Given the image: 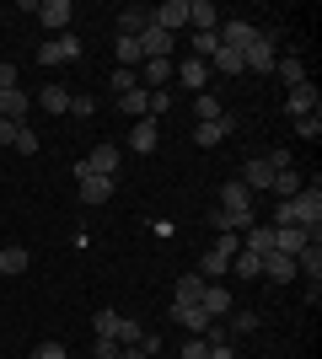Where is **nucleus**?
<instances>
[{
  "mask_svg": "<svg viewBox=\"0 0 322 359\" xmlns=\"http://www.w3.org/2000/svg\"><path fill=\"white\" fill-rule=\"evenodd\" d=\"M263 161L274 166V172H290V166H295V156H290V150H285V145H274V150H269V156H263Z\"/></svg>",
  "mask_w": 322,
  "mask_h": 359,
  "instance_id": "39",
  "label": "nucleus"
},
{
  "mask_svg": "<svg viewBox=\"0 0 322 359\" xmlns=\"http://www.w3.org/2000/svg\"><path fill=\"white\" fill-rule=\"evenodd\" d=\"M236 182H242L247 194L258 198V194H269V188H274V166L263 161V156H253V161H247V166H242V177H236Z\"/></svg>",
  "mask_w": 322,
  "mask_h": 359,
  "instance_id": "5",
  "label": "nucleus"
},
{
  "mask_svg": "<svg viewBox=\"0 0 322 359\" xmlns=\"http://www.w3.org/2000/svg\"><path fill=\"white\" fill-rule=\"evenodd\" d=\"M226 135H231V113L220 123H194V145H220Z\"/></svg>",
  "mask_w": 322,
  "mask_h": 359,
  "instance_id": "24",
  "label": "nucleus"
},
{
  "mask_svg": "<svg viewBox=\"0 0 322 359\" xmlns=\"http://www.w3.org/2000/svg\"><path fill=\"white\" fill-rule=\"evenodd\" d=\"M27 247H0V273H27Z\"/></svg>",
  "mask_w": 322,
  "mask_h": 359,
  "instance_id": "31",
  "label": "nucleus"
},
{
  "mask_svg": "<svg viewBox=\"0 0 322 359\" xmlns=\"http://www.w3.org/2000/svg\"><path fill=\"white\" fill-rule=\"evenodd\" d=\"M194 113H199V123H220V118H226L220 97H210V91H199V97H194Z\"/></svg>",
  "mask_w": 322,
  "mask_h": 359,
  "instance_id": "28",
  "label": "nucleus"
},
{
  "mask_svg": "<svg viewBox=\"0 0 322 359\" xmlns=\"http://www.w3.org/2000/svg\"><path fill=\"white\" fill-rule=\"evenodd\" d=\"M54 43H60V60H65V65H70V60H81V38H76V32H60Z\"/></svg>",
  "mask_w": 322,
  "mask_h": 359,
  "instance_id": "37",
  "label": "nucleus"
},
{
  "mask_svg": "<svg viewBox=\"0 0 322 359\" xmlns=\"http://www.w3.org/2000/svg\"><path fill=\"white\" fill-rule=\"evenodd\" d=\"M295 273H307V279H322V247H317V236L295 252Z\"/></svg>",
  "mask_w": 322,
  "mask_h": 359,
  "instance_id": "19",
  "label": "nucleus"
},
{
  "mask_svg": "<svg viewBox=\"0 0 322 359\" xmlns=\"http://www.w3.org/2000/svg\"><path fill=\"white\" fill-rule=\"evenodd\" d=\"M177 75L172 60H145V91H167V81Z\"/></svg>",
  "mask_w": 322,
  "mask_h": 359,
  "instance_id": "20",
  "label": "nucleus"
},
{
  "mask_svg": "<svg viewBox=\"0 0 322 359\" xmlns=\"http://www.w3.org/2000/svg\"><path fill=\"white\" fill-rule=\"evenodd\" d=\"M285 113H295V118H307V113H317V86H311V81L290 86V97H285Z\"/></svg>",
  "mask_w": 322,
  "mask_h": 359,
  "instance_id": "12",
  "label": "nucleus"
},
{
  "mask_svg": "<svg viewBox=\"0 0 322 359\" xmlns=\"http://www.w3.org/2000/svg\"><path fill=\"white\" fill-rule=\"evenodd\" d=\"M172 322H183L188 332H204V327H210V316H204L199 306H172Z\"/></svg>",
  "mask_w": 322,
  "mask_h": 359,
  "instance_id": "32",
  "label": "nucleus"
},
{
  "mask_svg": "<svg viewBox=\"0 0 322 359\" xmlns=\"http://www.w3.org/2000/svg\"><path fill=\"white\" fill-rule=\"evenodd\" d=\"M263 273H269L274 285H290V279H295V257H285V252H269V257H263Z\"/></svg>",
  "mask_w": 322,
  "mask_h": 359,
  "instance_id": "21",
  "label": "nucleus"
},
{
  "mask_svg": "<svg viewBox=\"0 0 322 359\" xmlns=\"http://www.w3.org/2000/svg\"><path fill=\"white\" fill-rule=\"evenodd\" d=\"M274 38H269V32H258V38H253V43L242 48V70H258V75H269L274 70Z\"/></svg>",
  "mask_w": 322,
  "mask_h": 359,
  "instance_id": "2",
  "label": "nucleus"
},
{
  "mask_svg": "<svg viewBox=\"0 0 322 359\" xmlns=\"http://www.w3.org/2000/svg\"><path fill=\"white\" fill-rule=\"evenodd\" d=\"M151 22H156L161 32H172V38H177V32L188 27V0H161V6L151 11Z\"/></svg>",
  "mask_w": 322,
  "mask_h": 359,
  "instance_id": "6",
  "label": "nucleus"
},
{
  "mask_svg": "<svg viewBox=\"0 0 322 359\" xmlns=\"http://www.w3.org/2000/svg\"><path fill=\"white\" fill-rule=\"evenodd\" d=\"M311 241V231H301V225H274V252H285V257H295L301 247Z\"/></svg>",
  "mask_w": 322,
  "mask_h": 359,
  "instance_id": "13",
  "label": "nucleus"
},
{
  "mask_svg": "<svg viewBox=\"0 0 322 359\" xmlns=\"http://www.w3.org/2000/svg\"><path fill=\"white\" fill-rule=\"evenodd\" d=\"M119 359H151V354H145L140 344H129V348H119Z\"/></svg>",
  "mask_w": 322,
  "mask_h": 359,
  "instance_id": "48",
  "label": "nucleus"
},
{
  "mask_svg": "<svg viewBox=\"0 0 322 359\" xmlns=\"http://www.w3.org/2000/svg\"><path fill=\"white\" fill-rule=\"evenodd\" d=\"M220 48V32H194V60H210Z\"/></svg>",
  "mask_w": 322,
  "mask_h": 359,
  "instance_id": "36",
  "label": "nucleus"
},
{
  "mask_svg": "<svg viewBox=\"0 0 322 359\" xmlns=\"http://www.w3.org/2000/svg\"><path fill=\"white\" fill-rule=\"evenodd\" d=\"M129 150H140V156H151L156 145H161V123L156 118H135V129H129V140H123Z\"/></svg>",
  "mask_w": 322,
  "mask_h": 359,
  "instance_id": "8",
  "label": "nucleus"
},
{
  "mask_svg": "<svg viewBox=\"0 0 322 359\" xmlns=\"http://www.w3.org/2000/svg\"><path fill=\"white\" fill-rule=\"evenodd\" d=\"M32 359H65V344H38V348H32Z\"/></svg>",
  "mask_w": 322,
  "mask_h": 359,
  "instance_id": "47",
  "label": "nucleus"
},
{
  "mask_svg": "<svg viewBox=\"0 0 322 359\" xmlns=\"http://www.w3.org/2000/svg\"><path fill=\"white\" fill-rule=\"evenodd\" d=\"M151 27V6H123L119 11V38H140Z\"/></svg>",
  "mask_w": 322,
  "mask_h": 359,
  "instance_id": "11",
  "label": "nucleus"
},
{
  "mask_svg": "<svg viewBox=\"0 0 322 359\" xmlns=\"http://www.w3.org/2000/svg\"><path fill=\"white\" fill-rule=\"evenodd\" d=\"M119 332V311H97V338H113Z\"/></svg>",
  "mask_w": 322,
  "mask_h": 359,
  "instance_id": "42",
  "label": "nucleus"
},
{
  "mask_svg": "<svg viewBox=\"0 0 322 359\" xmlns=\"http://www.w3.org/2000/svg\"><path fill=\"white\" fill-rule=\"evenodd\" d=\"M140 338H145V332H140V322H135V316H119V332H113V344H119V348H129V344H140Z\"/></svg>",
  "mask_w": 322,
  "mask_h": 359,
  "instance_id": "33",
  "label": "nucleus"
},
{
  "mask_svg": "<svg viewBox=\"0 0 322 359\" xmlns=\"http://www.w3.org/2000/svg\"><path fill=\"white\" fill-rule=\"evenodd\" d=\"M177 75H183V86H188V91H204V81H210V65L188 54V60L177 65Z\"/></svg>",
  "mask_w": 322,
  "mask_h": 359,
  "instance_id": "22",
  "label": "nucleus"
},
{
  "mask_svg": "<svg viewBox=\"0 0 322 359\" xmlns=\"http://www.w3.org/2000/svg\"><path fill=\"white\" fill-rule=\"evenodd\" d=\"M76 182H81V204H107L113 198V177L86 172V161H76Z\"/></svg>",
  "mask_w": 322,
  "mask_h": 359,
  "instance_id": "3",
  "label": "nucleus"
},
{
  "mask_svg": "<svg viewBox=\"0 0 322 359\" xmlns=\"http://www.w3.org/2000/svg\"><path fill=\"white\" fill-rule=\"evenodd\" d=\"M11 150H16V156H38V150H43L38 129H27V123H16V135H11Z\"/></svg>",
  "mask_w": 322,
  "mask_h": 359,
  "instance_id": "26",
  "label": "nucleus"
},
{
  "mask_svg": "<svg viewBox=\"0 0 322 359\" xmlns=\"http://www.w3.org/2000/svg\"><path fill=\"white\" fill-rule=\"evenodd\" d=\"M32 102L43 107V113H54V118H60V113H70V91H65V86H54V81H48V86L38 91Z\"/></svg>",
  "mask_w": 322,
  "mask_h": 359,
  "instance_id": "18",
  "label": "nucleus"
},
{
  "mask_svg": "<svg viewBox=\"0 0 322 359\" xmlns=\"http://www.w3.org/2000/svg\"><path fill=\"white\" fill-rule=\"evenodd\" d=\"M290 220L301 225V231H311V236L322 231V188L317 182H307V188L290 198Z\"/></svg>",
  "mask_w": 322,
  "mask_h": 359,
  "instance_id": "1",
  "label": "nucleus"
},
{
  "mask_svg": "<svg viewBox=\"0 0 322 359\" xmlns=\"http://www.w3.org/2000/svg\"><path fill=\"white\" fill-rule=\"evenodd\" d=\"M199 295H204V279H199V273H183V279H177V300H172V306H199Z\"/></svg>",
  "mask_w": 322,
  "mask_h": 359,
  "instance_id": "25",
  "label": "nucleus"
},
{
  "mask_svg": "<svg viewBox=\"0 0 322 359\" xmlns=\"http://www.w3.org/2000/svg\"><path fill=\"white\" fill-rule=\"evenodd\" d=\"M172 107V91H151V107H145V118H156L161 123V113Z\"/></svg>",
  "mask_w": 322,
  "mask_h": 359,
  "instance_id": "38",
  "label": "nucleus"
},
{
  "mask_svg": "<svg viewBox=\"0 0 322 359\" xmlns=\"http://www.w3.org/2000/svg\"><path fill=\"white\" fill-rule=\"evenodd\" d=\"M301 188H307V177H301V172L290 166V172H274V188H269V194H279V198H295Z\"/></svg>",
  "mask_w": 322,
  "mask_h": 359,
  "instance_id": "27",
  "label": "nucleus"
},
{
  "mask_svg": "<svg viewBox=\"0 0 322 359\" xmlns=\"http://www.w3.org/2000/svg\"><path fill=\"white\" fill-rule=\"evenodd\" d=\"M215 32H220V43L236 48V54H242V48L258 38V27H253V22H226V27H215Z\"/></svg>",
  "mask_w": 322,
  "mask_h": 359,
  "instance_id": "17",
  "label": "nucleus"
},
{
  "mask_svg": "<svg viewBox=\"0 0 322 359\" xmlns=\"http://www.w3.org/2000/svg\"><path fill=\"white\" fill-rule=\"evenodd\" d=\"M27 107H32V97L22 86L0 91V118H6V123H27Z\"/></svg>",
  "mask_w": 322,
  "mask_h": 359,
  "instance_id": "10",
  "label": "nucleus"
},
{
  "mask_svg": "<svg viewBox=\"0 0 322 359\" xmlns=\"http://www.w3.org/2000/svg\"><path fill=\"white\" fill-rule=\"evenodd\" d=\"M70 16H76V6H70V0H43V6H38V22H43L54 38H60V32H70Z\"/></svg>",
  "mask_w": 322,
  "mask_h": 359,
  "instance_id": "7",
  "label": "nucleus"
},
{
  "mask_svg": "<svg viewBox=\"0 0 322 359\" xmlns=\"http://www.w3.org/2000/svg\"><path fill=\"white\" fill-rule=\"evenodd\" d=\"M204 65H210V70H220V75H242V54H236V48H226V43L215 48Z\"/></svg>",
  "mask_w": 322,
  "mask_h": 359,
  "instance_id": "23",
  "label": "nucleus"
},
{
  "mask_svg": "<svg viewBox=\"0 0 322 359\" xmlns=\"http://www.w3.org/2000/svg\"><path fill=\"white\" fill-rule=\"evenodd\" d=\"M295 135H301V140H317V135H322V118H317V113H307V118H295Z\"/></svg>",
  "mask_w": 322,
  "mask_h": 359,
  "instance_id": "41",
  "label": "nucleus"
},
{
  "mask_svg": "<svg viewBox=\"0 0 322 359\" xmlns=\"http://www.w3.org/2000/svg\"><path fill=\"white\" fill-rule=\"evenodd\" d=\"M11 135H16V123H6V118H0V145H11Z\"/></svg>",
  "mask_w": 322,
  "mask_h": 359,
  "instance_id": "49",
  "label": "nucleus"
},
{
  "mask_svg": "<svg viewBox=\"0 0 322 359\" xmlns=\"http://www.w3.org/2000/svg\"><path fill=\"white\" fill-rule=\"evenodd\" d=\"M188 27L194 32H215L220 27V11H215L210 0H188Z\"/></svg>",
  "mask_w": 322,
  "mask_h": 359,
  "instance_id": "16",
  "label": "nucleus"
},
{
  "mask_svg": "<svg viewBox=\"0 0 322 359\" xmlns=\"http://www.w3.org/2000/svg\"><path fill=\"white\" fill-rule=\"evenodd\" d=\"M135 86H140L135 70H113V97H123V91H135Z\"/></svg>",
  "mask_w": 322,
  "mask_h": 359,
  "instance_id": "40",
  "label": "nucleus"
},
{
  "mask_svg": "<svg viewBox=\"0 0 322 359\" xmlns=\"http://www.w3.org/2000/svg\"><path fill=\"white\" fill-rule=\"evenodd\" d=\"M274 75L285 81V86H301V81H307V65H301V60H279Z\"/></svg>",
  "mask_w": 322,
  "mask_h": 359,
  "instance_id": "34",
  "label": "nucleus"
},
{
  "mask_svg": "<svg viewBox=\"0 0 322 359\" xmlns=\"http://www.w3.org/2000/svg\"><path fill=\"white\" fill-rule=\"evenodd\" d=\"M92 359H119V344H113V338H97V348H92Z\"/></svg>",
  "mask_w": 322,
  "mask_h": 359,
  "instance_id": "45",
  "label": "nucleus"
},
{
  "mask_svg": "<svg viewBox=\"0 0 322 359\" xmlns=\"http://www.w3.org/2000/svg\"><path fill=\"white\" fill-rule=\"evenodd\" d=\"M183 359H210V348H204V338H188V344H183Z\"/></svg>",
  "mask_w": 322,
  "mask_h": 359,
  "instance_id": "46",
  "label": "nucleus"
},
{
  "mask_svg": "<svg viewBox=\"0 0 322 359\" xmlns=\"http://www.w3.org/2000/svg\"><path fill=\"white\" fill-rule=\"evenodd\" d=\"M70 113H76V118H92L97 102H92V97H70Z\"/></svg>",
  "mask_w": 322,
  "mask_h": 359,
  "instance_id": "44",
  "label": "nucleus"
},
{
  "mask_svg": "<svg viewBox=\"0 0 322 359\" xmlns=\"http://www.w3.org/2000/svg\"><path fill=\"white\" fill-rule=\"evenodd\" d=\"M231 332H258V316H253V311H236V316H231Z\"/></svg>",
  "mask_w": 322,
  "mask_h": 359,
  "instance_id": "43",
  "label": "nucleus"
},
{
  "mask_svg": "<svg viewBox=\"0 0 322 359\" xmlns=\"http://www.w3.org/2000/svg\"><path fill=\"white\" fill-rule=\"evenodd\" d=\"M242 252L269 257V252H274V225H253V231H242Z\"/></svg>",
  "mask_w": 322,
  "mask_h": 359,
  "instance_id": "15",
  "label": "nucleus"
},
{
  "mask_svg": "<svg viewBox=\"0 0 322 359\" xmlns=\"http://www.w3.org/2000/svg\"><path fill=\"white\" fill-rule=\"evenodd\" d=\"M119 161H123V150H119V145H97L92 156H86V172H97V177H113V172H119Z\"/></svg>",
  "mask_w": 322,
  "mask_h": 359,
  "instance_id": "14",
  "label": "nucleus"
},
{
  "mask_svg": "<svg viewBox=\"0 0 322 359\" xmlns=\"http://www.w3.org/2000/svg\"><path fill=\"white\" fill-rule=\"evenodd\" d=\"M231 269H236V273H247V279H263V257L236 252V257H231Z\"/></svg>",
  "mask_w": 322,
  "mask_h": 359,
  "instance_id": "35",
  "label": "nucleus"
},
{
  "mask_svg": "<svg viewBox=\"0 0 322 359\" xmlns=\"http://www.w3.org/2000/svg\"><path fill=\"white\" fill-rule=\"evenodd\" d=\"M135 43H140V54H145V60H172V48H177V38H172V32H161V27L151 22V27L140 32Z\"/></svg>",
  "mask_w": 322,
  "mask_h": 359,
  "instance_id": "4",
  "label": "nucleus"
},
{
  "mask_svg": "<svg viewBox=\"0 0 322 359\" xmlns=\"http://www.w3.org/2000/svg\"><path fill=\"white\" fill-rule=\"evenodd\" d=\"M220 210H253V194H247L242 182H226L220 188Z\"/></svg>",
  "mask_w": 322,
  "mask_h": 359,
  "instance_id": "29",
  "label": "nucleus"
},
{
  "mask_svg": "<svg viewBox=\"0 0 322 359\" xmlns=\"http://www.w3.org/2000/svg\"><path fill=\"white\" fill-rule=\"evenodd\" d=\"M6 70H11V60H6V54H0V75H6Z\"/></svg>",
  "mask_w": 322,
  "mask_h": 359,
  "instance_id": "50",
  "label": "nucleus"
},
{
  "mask_svg": "<svg viewBox=\"0 0 322 359\" xmlns=\"http://www.w3.org/2000/svg\"><path fill=\"white\" fill-rule=\"evenodd\" d=\"M119 107H123V113H129V118H145V107H151V91H145V86L123 91V97H119Z\"/></svg>",
  "mask_w": 322,
  "mask_h": 359,
  "instance_id": "30",
  "label": "nucleus"
},
{
  "mask_svg": "<svg viewBox=\"0 0 322 359\" xmlns=\"http://www.w3.org/2000/svg\"><path fill=\"white\" fill-rule=\"evenodd\" d=\"M199 311L210 316V322H226V316H231V295H226V285H204Z\"/></svg>",
  "mask_w": 322,
  "mask_h": 359,
  "instance_id": "9",
  "label": "nucleus"
}]
</instances>
